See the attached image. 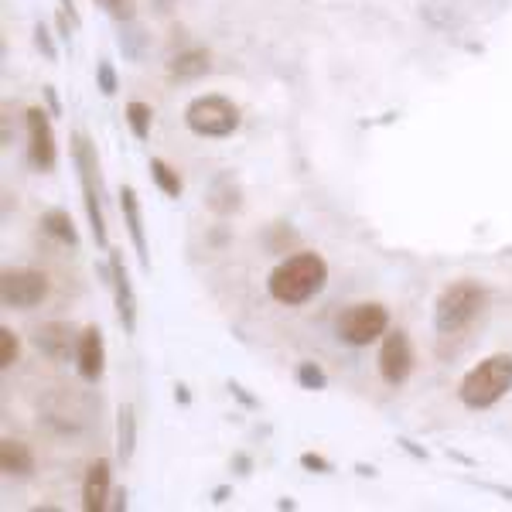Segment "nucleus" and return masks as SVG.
Wrapping results in <instances>:
<instances>
[{"mask_svg":"<svg viewBox=\"0 0 512 512\" xmlns=\"http://www.w3.org/2000/svg\"><path fill=\"white\" fill-rule=\"evenodd\" d=\"M72 161L79 168V181H82V202H86V216L89 226H93V239L99 246H106V222H103V205H99V161L96 151L89 144L86 134L72 137Z\"/></svg>","mask_w":512,"mask_h":512,"instance_id":"obj_5","label":"nucleus"},{"mask_svg":"<svg viewBox=\"0 0 512 512\" xmlns=\"http://www.w3.org/2000/svg\"><path fill=\"white\" fill-rule=\"evenodd\" d=\"M386 328H390V311L376 301L352 304V308L338 318V335H342V342L355 345V349L376 342L379 335H386Z\"/></svg>","mask_w":512,"mask_h":512,"instance_id":"obj_6","label":"nucleus"},{"mask_svg":"<svg viewBox=\"0 0 512 512\" xmlns=\"http://www.w3.org/2000/svg\"><path fill=\"white\" fill-rule=\"evenodd\" d=\"M485 308V287L475 280H458V284L444 287V294L437 297L434 308V325L441 335H458L478 318V311Z\"/></svg>","mask_w":512,"mask_h":512,"instance_id":"obj_3","label":"nucleus"},{"mask_svg":"<svg viewBox=\"0 0 512 512\" xmlns=\"http://www.w3.org/2000/svg\"><path fill=\"white\" fill-rule=\"evenodd\" d=\"M99 7H103L110 18H117V21H134V4L130 0H96Z\"/></svg>","mask_w":512,"mask_h":512,"instance_id":"obj_24","label":"nucleus"},{"mask_svg":"<svg viewBox=\"0 0 512 512\" xmlns=\"http://www.w3.org/2000/svg\"><path fill=\"white\" fill-rule=\"evenodd\" d=\"M151 120H154V113H151V106H147V103H130L127 106V123H130V130H134L137 140L151 137Z\"/></svg>","mask_w":512,"mask_h":512,"instance_id":"obj_19","label":"nucleus"},{"mask_svg":"<svg viewBox=\"0 0 512 512\" xmlns=\"http://www.w3.org/2000/svg\"><path fill=\"white\" fill-rule=\"evenodd\" d=\"M28 158L35 164V171H52L59 164V147H55V134H52V123H48V113L31 106L28 113Z\"/></svg>","mask_w":512,"mask_h":512,"instance_id":"obj_9","label":"nucleus"},{"mask_svg":"<svg viewBox=\"0 0 512 512\" xmlns=\"http://www.w3.org/2000/svg\"><path fill=\"white\" fill-rule=\"evenodd\" d=\"M48 297V277L41 270H7L0 280V301L4 308L31 311Z\"/></svg>","mask_w":512,"mask_h":512,"instance_id":"obj_7","label":"nucleus"},{"mask_svg":"<svg viewBox=\"0 0 512 512\" xmlns=\"http://www.w3.org/2000/svg\"><path fill=\"white\" fill-rule=\"evenodd\" d=\"M18 355H21V342H18V335H14L11 328H0V366L11 369L14 362H18Z\"/></svg>","mask_w":512,"mask_h":512,"instance_id":"obj_21","label":"nucleus"},{"mask_svg":"<svg viewBox=\"0 0 512 512\" xmlns=\"http://www.w3.org/2000/svg\"><path fill=\"white\" fill-rule=\"evenodd\" d=\"M209 72V55L202 52V48H188V52H181L175 62H171V76L178 79H198Z\"/></svg>","mask_w":512,"mask_h":512,"instance_id":"obj_16","label":"nucleus"},{"mask_svg":"<svg viewBox=\"0 0 512 512\" xmlns=\"http://www.w3.org/2000/svg\"><path fill=\"white\" fill-rule=\"evenodd\" d=\"M0 468H4V475H18V478H28L35 472V454L28 451V444L21 441H4L0 444Z\"/></svg>","mask_w":512,"mask_h":512,"instance_id":"obj_14","label":"nucleus"},{"mask_svg":"<svg viewBox=\"0 0 512 512\" xmlns=\"http://www.w3.org/2000/svg\"><path fill=\"white\" fill-rule=\"evenodd\" d=\"M325 280H328V267L318 253H294L270 274L267 287L274 301L287 304V308H297V304L311 301L325 287Z\"/></svg>","mask_w":512,"mask_h":512,"instance_id":"obj_1","label":"nucleus"},{"mask_svg":"<svg viewBox=\"0 0 512 512\" xmlns=\"http://www.w3.org/2000/svg\"><path fill=\"white\" fill-rule=\"evenodd\" d=\"M76 369L86 383H99L106 369V349H103V332L99 328H82L76 338Z\"/></svg>","mask_w":512,"mask_h":512,"instance_id":"obj_10","label":"nucleus"},{"mask_svg":"<svg viewBox=\"0 0 512 512\" xmlns=\"http://www.w3.org/2000/svg\"><path fill=\"white\" fill-rule=\"evenodd\" d=\"M96 86H99V93H103V96L117 93V72H113V65L106 59L96 65Z\"/></svg>","mask_w":512,"mask_h":512,"instance_id":"obj_23","label":"nucleus"},{"mask_svg":"<svg viewBox=\"0 0 512 512\" xmlns=\"http://www.w3.org/2000/svg\"><path fill=\"white\" fill-rule=\"evenodd\" d=\"M110 461L106 458H99L89 465V472H86V482H82V509L86 512H99V509H106V499H110Z\"/></svg>","mask_w":512,"mask_h":512,"instance_id":"obj_13","label":"nucleus"},{"mask_svg":"<svg viewBox=\"0 0 512 512\" xmlns=\"http://www.w3.org/2000/svg\"><path fill=\"white\" fill-rule=\"evenodd\" d=\"M379 373L390 386H403L414 373V345H410L407 332H390L383 338L379 349Z\"/></svg>","mask_w":512,"mask_h":512,"instance_id":"obj_8","label":"nucleus"},{"mask_svg":"<svg viewBox=\"0 0 512 512\" xmlns=\"http://www.w3.org/2000/svg\"><path fill=\"white\" fill-rule=\"evenodd\" d=\"M301 465H304V468H321V472H328V468H332L325 458H318V454H304V458H301Z\"/></svg>","mask_w":512,"mask_h":512,"instance_id":"obj_26","label":"nucleus"},{"mask_svg":"<svg viewBox=\"0 0 512 512\" xmlns=\"http://www.w3.org/2000/svg\"><path fill=\"white\" fill-rule=\"evenodd\" d=\"M110 284H113V297H117V315H120V325L127 335H134L137 328V301H134V287H130V277L123 270V260H120V250H110Z\"/></svg>","mask_w":512,"mask_h":512,"instance_id":"obj_11","label":"nucleus"},{"mask_svg":"<svg viewBox=\"0 0 512 512\" xmlns=\"http://www.w3.org/2000/svg\"><path fill=\"white\" fill-rule=\"evenodd\" d=\"M185 123H188V130L198 137L222 140V137L236 134L243 117H239V106L233 103V99L212 93V96H195L192 103H188Z\"/></svg>","mask_w":512,"mask_h":512,"instance_id":"obj_4","label":"nucleus"},{"mask_svg":"<svg viewBox=\"0 0 512 512\" xmlns=\"http://www.w3.org/2000/svg\"><path fill=\"white\" fill-rule=\"evenodd\" d=\"M117 437H120V458L130 461V454H134V410H130V407L120 410Z\"/></svg>","mask_w":512,"mask_h":512,"instance_id":"obj_20","label":"nucleus"},{"mask_svg":"<svg viewBox=\"0 0 512 512\" xmlns=\"http://www.w3.org/2000/svg\"><path fill=\"white\" fill-rule=\"evenodd\" d=\"M297 379H301L304 390H325V386H328L325 373H321L315 362H301V369H297Z\"/></svg>","mask_w":512,"mask_h":512,"instance_id":"obj_22","label":"nucleus"},{"mask_svg":"<svg viewBox=\"0 0 512 512\" xmlns=\"http://www.w3.org/2000/svg\"><path fill=\"white\" fill-rule=\"evenodd\" d=\"M151 178L168 198H181V188H185V185H181L178 171L171 168V164H164L161 158H151Z\"/></svg>","mask_w":512,"mask_h":512,"instance_id":"obj_18","label":"nucleus"},{"mask_svg":"<svg viewBox=\"0 0 512 512\" xmlns=\"http://www.w3.org/2000/svg\"><path fill=\"white\" fill-rule=\"evenodd\" d=\"M62 7L69 11V18H72V21H79V18H76V4H72V0H62Z\"/></svg>","mask_w":512,"mask_h":512,"instance_id":"obj_27","label":"nucleus"},{"mask_svg":"<svg viewBox=\"0 0 512 512\" xmlns=\"http://www.w3.org/2000/svg\"><path fill=\"white\" fill-rule=\"evenodd\" d=\"M120 209H123V222H127V233H130V243L137 250V260L144 270H151V256H147V236H144V216H140V198L134 188H123L120 192Z\"/></svg>","mask_w":512,"mask_h":512,"instance_id":"obj_12","label":"nucleus"},{"mask_svg":"<svg viewBox=\"0 0 512 512\" xmlns=\"http://www.w3.org/2000/svg\"><path fill=\"white\" fill-rule=\"evenodd\" d=\"M35 345L48 355V359H69L72 335H69V328H65V325H45V328H38Z\"/></svg>","mask_w":512,"mask_h":512,"instance_id":"obj_15","label":"nucleus"},{"mask_svg":"<svg viewBox=\"0 0 512 512\" xmlns=\"http://www.w3.org/2000/svg\"><path fill=\"white\" fill-rule=\"evenodd\" d=\"M41 226H45V233H48V236L59 239V243L76 246V226H72V219L65 216V212H59V209L45 212V216H41Z\"/></svg>","mask_w":512,"mask_h":512,"instance_id":"obj_17","label":"nucleus"},{"mask_svg":"<svg viewBox=\"0 0 512 512\" xmlns=\"http://www.w3.org/2000/svg\"><path fill=\"white\" fill-rule=\"evenodd\" d=\"M35 45L41 48V52H45V59H48V62H55V59H59V52H55L52 38H48V31L41 28V24H38V28H35Z\"/></svg>","mask_w":512,"mask_h":512,"instance_id":"obj_25","label":"nucleus"},{"mask_svg":"<svg viewBox=\"0 0 512 512\" xmlns=\"http://www.w3.org/2000/svg\"><path fill=\"white\" fill-rule=\"evenodd\" d=\"M512 390V355H489L461 379L458 396L468 410H489Z\"/></svg>","mask_w":512,"mask_h":512,"instance_id":"obj_2","label":"nucleus"}]
</instances>
